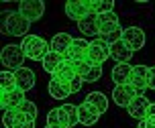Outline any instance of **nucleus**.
I'll return each instance as SVG.
<instances>
[{"label":"nucleus","mask_w":155,"mask_h":128,"mask_svg":"<svg viewBox=\"0 0 155 128\" xmlns=\"http://www.w3.org/2000/svg\"><path fill=\"white\" fill-rule=\"evenodd\" d=\"M98 12H100V0H70V2H65V14L76 23L90 14H98Z\"/></svg>","instance_id":"nucleus-1"},{"label":"nucleus","mask_w":155,"mask_h":128,"mask_svg":"<svg viewBox=\"0 0 155 128\" xmlns=\"http://www.w3.org/2000/svg\"><path fill=\"white\" fill-rule=\"evenodd\" d=\"M21 47H23L25 57H29L31 61H43L47 57V53L51 51V45L39 35H27L23 39Z\"/></svg>","instance_id":"nucleus-2"},{"label":"nucleus","mask_w":155,"mask_h":128,"mask_svg":"<svg viewBox=\"0 0 155 128\" xmlns=\"http://www.w3.org/2000/svg\"><path fill=\"white\" fill-rule=\"evenodd\" d=\"M96 24H98V39H120V23H118V16L114 12H100L96 14Z\"/></svg>","instance_id":"nucleus-3"},{"label":"nucleus","mask_w":155,"mask_h":128,"mask_svg":"<svg viewBox=\"0 0 155 128\" xmlns=\"http://www.w3.org/2000/svg\"><path fill=\"white\" fill-rule=\"evenodd\" d=\"M29 27H31V23L21 12H10L4 18V33L6 35H12V37H23L25 39L27 33H29Z\"/></svg>","instance_id":"nucleus-4"},{"label":"nucleus","mask_w":155,"mask_h":128,"mask_svg":"<svg viewBox=\"0 0 155 128\" xmlns=\"http://www.w3.org/2000/svg\"><path fill=\"white\" fill-rule=\"evenodd\" d=\"M0 61L2 65L10 71V69H21L25 67L23 61H25V53H23V47L21 45H6L2 47V53H0Z\"/></svg>","instance_id":"nucleus-5"},{"label":"nucleus","mask_w":155,"mask_h":128,"mask_svg":"<svg viewBox=\"0 0 155 128\" xmlns=\"http://www.w3.org/2000/svg\"><path fill=\"white\" fill-rule=\"evenodd\" d=\"M110 57V43L106 39H92L88 49V61L92 65H102Z\"/></svg>","instance_id":"nucleus-6"},{"label":"nucleus","mask_w":155,"mask_h":128,"mask_svg":"<svg viewBox=\"0 0 155 128\" xmlns=\"http://www.w3.org/2000/svg\"><path fill=\"white\" fill-rule=\"evenodd\" d=\"M18 12L29 21V23H35L41 16L45 14V2L43 0H23L18 4Z\"/></svg>","instance_id":"nucleus-7"},{"label":"nucleus","mask_w":155,"mask_h":128,"mask_svg":"<svg viewBox=\"0 0 155 128\" xmlns=\"http://www.w3.org/2000/svg\"><path fill=\"white\" fill-rule=\"evenodd\" d=\"M129 83L137 90L139 96H145V91L149 90V67H145V65H133Z\"/></svg>","instance_id":"nucleus-8"},{"label":"nucleus","mask_w":155,"mask_h":128,"mask_svg":"<svg viewBox=\"0 0 155 128\" xmlns=\"http://www.w3.org/2000/svg\"><path fill=\"white\" fill-rule=\"evenodd\" d=\"M120 39L133 51H139V49L145 47V30L141 29V27H127V29H123Z\"/></svg>","instance_id":"nucleus-9"},{"label":"nucleus","mask_w":155,"mask_h":128,"mask_svg":"<svg viewBox=\"0 0 155 128\" xmlns=\"http://www.w3.org/2000/svg\"><path fill=\"white\" fill-rule=\"evenodd\" d=\"M2 122L6 128H35V120L27 118L21 110H6L2 116Z\"/></svg>","instance_id":"nucleus-10"},{"label":"nucleus","mask_w":155,"mask_h":128,"mask_svg":"<svg viewBox=\"0 0 155 128\" xmlns=\"http://www.w3.org/2000/svg\"><path fill=\"white\" fill-rule=\"evenodd\" d=\"M74 67H76V73L84 82L88 83H94V82H98L102 77V65H92L90 61L86 59V61H80V63H74Z\"/></svg>","instance_id":"nucleus-11"},{"label":"nucleus","mask_w":155,"mask_h":128,"mask_svg":"<svg viewBox=\"0 0 155 128\" xmlns=\"http://www.w3.org/2000/svg\"><path fill=\"white\" fill-rule=\"evenodd\" d=\"M88 49H90V41H86V39H74L71 47L68 49V53L63 57H65V61L80 63V61L88 59Z\"/></svg>","instance_id":"nucleus-12"},{"label":"nucleus","mask_w":155,"mask_h":128,"mask_svg":"<svg viewBox=\"0 0 155 128\" xmlns=\"http://www.w3.org/2000/svg\"><path fill=\"white\" fill-rule=\"evenodd\" d=\"M137 96H139V94H137V90L133 88L131 83L116 85L114 91H112V100H114V104L120 106V108H129V104H131V102L137 98Z\"/></svg>","instance_id":"nucleus-13"},{"label":"nucleus","mask_w":155,"mask_h":128,"mask_svg":"<svg viewBox=\"0 0 155 128\" xmlns=\"http://www.w3.org/2000/svg\"><path fill=\"white\" fill-rule=\"evenodd\" d=\"M25 91L21 88H15V90L10 91H2V96H0V106H2V110L6 112V110H16L18 106L25 102Z\"/></svg>","instance_id":"nucleus-14"},{"label":"nucleus","mask_w":155,"mask_h":128,"mask_svg":"<svg viewBox=\"0 0 155 128\" xmlns=\"http://www.w3.org/2000/svg\"><path fill=\"white\" fill-rule=\"evenodd\" d=\"M100 116L102 114L92 104H88L86 100L78 106V118H80V124H84V126H94L96 122L100 120Z\"/></svg>","instance_id":"nucleus-15"},{"label":"nucleus","mask_w":155,"mask_h":128,"mask_svg":"<svg viewBox=\"0 0 155 128\" xmlns=\"http://www.w3.org/2000/svg\"><path fill=\"white\" fill-rule=\"evenodd\" d=\"M133 49H129L127 47V43H124L123 39H116V41H112L110 43V57L116 61V63H129L133 57Z\"/></svg>","instance_id":"nucleus-16"},{"label":"nucleus","mask_w":155,"mask_h":128,"mask_svg":"<svg viewBox=\"0 0 155 128\" xmlns=\"http://www.w3.org/2000/svg\"><path fill=\"white\" fill-rule=\"evenodd\" d=\"M149 106H151V102L147 100V96H137V98H135L131 104H129L127 112L131 114L133 118H137V120L141 122V120H145V118H147Z\"/></svg>","instance_id":"nucleus-17"},{"label":"nucleus","mask_w":155,"mask_h":128,"mask_svg":"<svg viewBox=\"0 0 155 128\" xmlns=\"http://www.w3.org/2000/svg\"><path fill=\"white\" fill-rule=\"evenodd\" d=\"M15 77H16V88H21L23 91H29L35 88V73H33V69H29V67L16 69Z\"/></svg>","instance_id":"nucleus-18"},{"label":"nucleus","mask_w":155,"mask_h":128,"mask_svg":"<svg viewBox=\"0 0 155 128\" xmlns=\"http://www.w3.org/2000/svg\"><path fill=\"white\" fill-rule=\"evenodd\" d=\"M47 126L51 128H70V118L63 108H53L47 114Z\"/></svg>","instance_id":"nucleus-19"},{"label":"nucleus","mask_w":155,"mask_h":128,"mask_svg":"<svg viewBox=\"0 0 155 128\" xmlns=\"http://www.w3.org/2000/svg\"><path fill=\"white\" fill-rule=\"evenodd\" d=\"M131 71H133L131 63H116L114 67H112V82H114V85H124V83H129Z\"/></svg>","instance_id":"nucleus-20"},{"label":"nucleus","mask_w":155,"mask_h":128,"mask_svg":"<svg viewBox=\"0 0 155 128\" xmlns=\"http://www.w3.org/2000/svg\"><path fill=\"white\" fill-rule=\"evenodd\" d=\"M71 43H74V37H71V35H68V33H57V35L51 39V43H49V45H51V51L65 55L68 49L71 47Z\"/></svg>","instance_id":"nucleus-21"},{"label":"nucleus","mask_w":155,"mask_h":128,"mask_svg":"<svg viewBox=\"0 0 155 128\" xmlns=\"http://www.w3.org/2000/svg\"><path fill=\"white\" fill-rule=\"evenodd\" d=\"M47 90H49V96L55 100H65L71 96L70 83H61V82H57V79H51L49 85H47Z\"/></svg>","instance_id":"nucleus-22"},{"label":"nucleus","mask_w":155,"mask_h":128,"mask_svg":"<svg viewBox=\"0 0 155 128\" xmlns=\"http://www.w3.org/2000/svg\"><path fill=\"white\" fill-rule=\"evenodd\" d=\"M63 61H65V57H63L61 53L49 51V53H47V57L41 61V65H43V69H45L47 73H51V75H53L55 71H57V69L63 65Z\"/></svg>","instance_id":"nucleus-23"},{"label":"nucleus","mask_w":155,"mask_h":128,"mask_svg":"<svg viewBox=\"0 0 155 128\" xmlns=\"http://www.w3.org/2000/svg\"><path fill=\"white\" fill-rule=\"evenodd\" d=\"M76 75L78 73H76L74 63H71V61H63V65L53 73V79H57V82H61V83H71V79Z\"/></svg>","instance_id":"nucleus-24"},{"label":"nucleus","mask_w":155,"mask_h":128,"mask_svg":"<svg viewBox=\"0 0 155 128\" xmlns=\"http://www.w3.org/2000/svg\"><path fill=\"white\" fill-rule=\"evenodd\" d=\"M78 29L84 33L86 37H98V24H96V14H90L78 21Z\"/></svg>","instance_id":"nucleus-25"},{"label":"nucleus","mask_w":155,"mask_h":128,"mask_svg":"<svg viewBox=\"0 0 155 128\" xmlns=\"http://www.w3.org/2000/svg\"><path fill=\"white\" fill-rule=\"evenodd\" d=\"M86 102L92 104L100 114H104L108 110V100H106V96H104L102 91H90V94L86 96Z\"/></svg>","instance_id":"nucleus-26"},{"label":"nucleus","mask_w":155,"mask_h":128,"mask_svg":"<svg viewBox=\"0 0 155 128\" xmlns=\"http://www.w3.org/2000/svg\"><path fill=\"white\" fill-rule=\"evenodd\" d=\"M16 88V77L12 71H2L0 73V90L2 91H10V90H15Z\"/></svg>","instance_id":"nucleus-27"},{"label":"nucleus","mask_w":155,"mask_h":128,"mask_svg":"<svg viewBox=\"0 0 155 128\" xmlns=\"http://www.w3.org/2000/svg\"><path fill=\"white\" fill-rule=\"evenodd\" d=\"M16 110H21V112H23L27 118H31V120H37L39 110H37V104H35V102H29V100H25V102L18 106Z\"/></svg>","instance_id":"nucleus-28"},{"label":"nucleus","mask_w":155,"mask_h":128,"mask_svg":"<svg viewBox=\"0 0 155 128\" xmlns=\"http://www.w3.org/2000/svg\"><path fill=\"white\" fill-rule=\"evenodd\" d=\"M61 108L65 110L68 118H70V126H76L78 122H80V118H78V106H74V104H63Z\"/></svg>","instance_id":"nucleus-29"},{"label":"nucleus","mask_w":155,"mask_h":128,"mask_svg":"<svg viewBox=\"0 0 155 128\" xmlns=\"http://www.w3.org/2000/svg\"><path fill=\"white\" fill-rule=\"evenodd\" d=\"M82 85H84V79L80 75H76L74 79H71V83H70V88H71V94H78V91L82 90Z\"/></svg>","instance_id":"nucleus-30"},{"label":"nucleus","mask_w":155,"mask_h":128,"mask_svg":"<svg viewBox=\"0 0 155 128\" xmlns=\"http://www.w3.org/2000/svg\"><path fill=\"white\" fill-rule=\"evenodd\" d=\"M137 128H155V118H145V120H141Z\"/></svg>","instance_id":"nucleus-31"},{"label":"nucleus","mask_w":155,"mask_h":128,"mask_svg":"<svg viewBox=\"0 0 155 128\" xmlns=\"http://www.w3.org/2000/svg\"><path fill=\"white\" fill-rule=\"evenodd\" d=\"M149 90H155V67H149Z\"/></svg>","instance_id":"nucleus-32"},{"label":"nucleus","mask_w":155,"mask_h":128,"mask_svg":"<svg viewBox=\"0 0 155 128\" xmlns=\"http://www.w3.org/2000/svg\"><path fill=\"white\" fill-rule=\"evenodd\" d=\"M147 118H155V104L149 106V112H147Z\"/></svg>","instance_id":"nucleus-33"},{"label":"nucleus","mask_w":155,"mask_h":128,"mask_svg":"<svg viewBox=\"0 0 155 128\" xmlns=\"http://www.w3.org/2000/svg\"><path fill=\"white\" fill-rule=\"evenodd\" d=\"M45 128H51V126H45Z\"/></svg>","instance_id":"nucleus-34"}]
</instances>
